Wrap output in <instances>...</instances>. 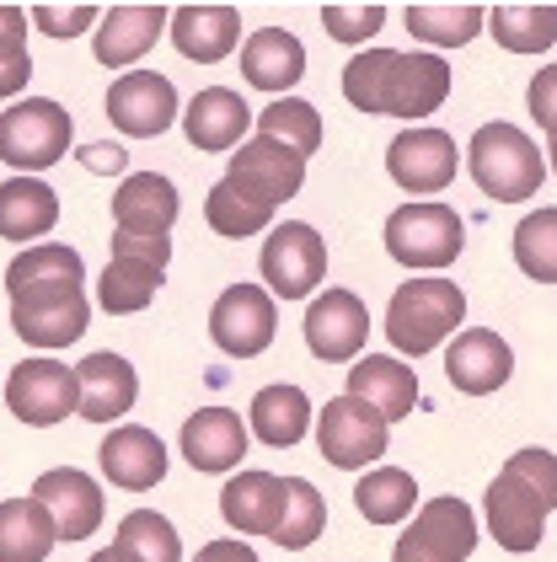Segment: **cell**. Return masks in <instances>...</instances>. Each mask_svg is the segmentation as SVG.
<instances>
[{
  "label": "cell",
  "instance_id": "obj_1",
  "mask_svg": "<svg viewBox=\"0 0 557 562\" xmlns=\"http://www.w3.org/2000/svg\"><path fill=\"white\" fill-rule=\"evenodd\" d=\"M467 322V295L450 279H408L386 305V338L397 353L424 359Z\"/></svg>",
  "mask_w": 557,
  "mask_h": 562
},
{
  "label": "cell",
  "instance_id": "obj_2",
  "mask_svg": "<svg viewBox=\"0 0 557 562\" xmlns=\"http://www.w3.org/2000/svg\"><path fill=\"white\" fill-rule=\"evenodd\" d=\"M467 167L493 204H525L547 182V156L531 145V134L514 130V124H482L471 134Z\"/></svg>",
  "mask_w": 557,
  "mask_h": 562
},
{
  "label": "cell",
  "instance_id": "obj_3",
  "mask_svg": "<svg viewBox=\"0 0 557 562\" xmlns=\"http://www.w3.org/2000/svg\"><path fill=\"white\" fill-rule=\"evenodd\" d=\"M70 150V113L48 97H27L0 113V161L16 177H33Z\"/></svg>",
  "mask_w": 557,
  "mask_h": 562
},
{
  "label": "cell",
  "instance_id": "obj_4",
  "mask_svg": "<svg viewBox=\"0 0 557 562\" xmlns=\"http://www.w3.org/2000/svg\"><path fill=\"white\" fill-rule=\"evenodd\" d=\"M386 439H391V424H386L376 407H365L359 396H333L322 402V418H316V445H322V461H333L343 472H365L370 461L386 456Z\"/></svg>",
  "mask_w": 557,
  "mask_h": 562
},
{
  "label": "cell",
  "instance_id": "obj_5",
  "mask_svg": "<svg viewBox=\"0 0 557 562\" xmlns=\"http://www.w3.org/2000/svg\"><path fill=\"white\" fill-rule=\"evenodd\" d=\"M257 262H263L268 295H279V301H305V295L322 284V273H327V241H322L305 220H285L279 231H268Z\"/></svg>",
  "mask_w": 557,
  "mask_h": 562
},
{
  "label": "cell",
  "instance_id": "obj_6",
  "mask_svg": "<svg viewBox=\"0 0 557 562\" xmlns=\"http://www.w3.org/2000/svg\"><path fill=\"white\" fill-rule=\"evenodd\" d=\"M471 547H477V519L461 498L445 493L408 519V530L391 547V562H467Z\"/></svg>",
  "mask_w": 557,
  "mask_h": 562
},
{
  "label": "cell",
  "instance_id": "obj_7",
  "mask_svg": "<svg viewBox=\"0 0 557 562\" xmlns=\"http://www.w3.org/2000/svg\"><path fill=\"white\" fill-rule=\"evenodd\" d=\"M386 252L408 268H450L461 258V220L450 204H402L386 220Z\"/></svg>",
  "mask_w": 557,
  "mask_h": 562
},
{
  "label": "cell",
  "instance_id": "obj_8",
  "mask_svg": "<svg viewBox=\"0 0 557 562\" xmlns=\"http://www.w3.org/2000/svg\"><path fill=\"white\" fill-rule=\"evenodd\" d=\"M5 407L11 418L48 429V424H65L70 413H81V381L70 364H54V359H22L11 375H5Z\"/></svg>",
  "mask_w": 557,
  "mask_h": 562
},
{
  "label": "cell",
  "instance_id": "obj_9",
  "mask_svg": "<svg viewBox=\"0 0 557 562\" xmlns=\"http://www.w3.org/2000/svg\"><path fill=\"white\" fill-rule=\"evenodd\" d=\"M91 322L81 284H38L27 295L11 301V333L33 348H65L76 344Z\"/></svg>",
  "mask_w": 557,
  "mask_h": 562
},
{
  "label": "cell",
  "instance_id": "obj_10",
  "mask_svg": "<svg viewBox=\"0 0 557 562\" xmlns=\"http://www.w3.org/2000/svg\"><path fill=\"white\" fill-rule=\"evenodd\" d=\"M386 172L397 188H408V193H439V188H450L456 172H461V150H456V139L445 130H434V124H413V130H402L391 145H386Z\"/></svg>",
  "mask_w": 557,
  "mask_h": 562
},
{
  "label": "cell",
  "instance_id": "obj_11",
  "mask_svg": "<svg viewBox=\"0 0 557 562\" xmlns=\"http://www.w3.org/2000/svg\"><path fill=\"white\" fill-rule=\"evenodd\" d=\"M210 333L231 359H257L263 348L274 344V333H279L274 295L257 290V284H231L210 311Z\"/></svg>",
  "mask_w": 557,
  "mask_h": 562
},
{
  "label": "cell",
  "instance_id": "obj_12",
  "mask_svg": "<svg viewBox=\"0 0 557 562\" xmlns=\"http://www.w3.org/2000/svg\"><path fill=\"white\" fill-rule=\"evenodd\" d=\"M365 338H370V311L354 290H322L305 305V344L316 359L348 364V359H359Z\"/></svg>",
  "mask_w": 557,
  "mask_h": 562
},
{
  "label": "cell",
  "instance_id": "obj_13",
  "mask_svg": "<svg viewBox=\"0 0 557 562\" xmlns=\"http://www.w3.org/2000/svg\"><path fill=\"white\" fill-rule=\"evenodd\" d=\"M482 515H488V530L504 552H536L542 536H547V504L520 482L514 472H499L488 482V498H482Z\"/></svg>",
  "mask_w": 557,
  "mask_h": 562
},
{
  "label": "cell",
  "instance_id": "obj_14",
  "mask_svg": "<svg viewBox=\"0 0 557 562\" xmlns=\"http://www.w3.org/2000/svg\"><path fill=\"white\" fill-rule=\"evenodd\" d=\"M108 119H113V130L134 134V139H156L177 119V91L156 70H129L108 87Z\"/></svg>",
  "mask_w": 557,
  "mask_h": 562
},
{
  "label": "cell",
  "instance_id": "obj_15",
  "mask_svg": "<svg viewBox=\"0 0 557 562\" xmlns=\"http://www.w3.org/2000/svg\"><path fill=\"white\" fill-rule=\"evenodd\" d=\"M171 27L167 5H108L97 33H91V54L102 70H129L134 59H145L156 38Z\"/></svg>",
  "mask_w": 557,
  "mask_h": 562
},
{
  "label": "cell",
  "instance_id": "obj_16",
  "mask_svg": "<svg viewBox=\"0 0 557 562\" xmlns=\"http://www.w3.org/2000/svg\"><path fill=\"white\" fill-rule=\"evenodd\" d=\"M33 498L48 509L59 541H86V536H97V525H102V487H97V476L76 472V467L43 472L38 482H33Z\"/></svg>",
  "mask_w": 557,
  "mask_h": 562
},
{
  "label": "cell",
  "instance_id": "obj_17",
  "mask_svg": "<svg viewBox=\"0 0 557 562\" xmlns=\"http://www.w3.org/2000/svg\"><path fill=\"white\" fill-rule=\"evenodd\" d=\"M231 182H242L247 193H257L263 204H290L300 193V182H305V156H296L290 145H279V139H263L253 134L242 150H236V161H231Z\"/></svg>",
  "mask_w": 557,
  "mask_h": 562
},
{
  "label": "cell",
  "instance_id": "obj_18",
  "mask_svg": "<svg viewBox=\"0 0 557 562\" xmlns=\"http://www.w3.org/2000/svg\"><path fill=\"white\" fill-rule=\"evenodd\" d=\"M253 124L257 119L247 113L242 91H231V87L193 91V102L182 108V134H188V145H199V150H210V156H220V150H242Z\"/></svg>",
  "mask_w": 557,
  "mask_h": 562
},
{
  "label": "cell",
  "instance_id": "obj_19",
  "mask_svg": "<svg viewBox=\"0 0 557 562\" xmlns=\"http://www.w3.org/2000/svg\"><path fill=\"white\" fill-rule=\"evenodd\" d=\"M97 467H102V476H108L113 487L145 493V487H156V482L167 476V445L151 429H140V424H119V429L102 439Z\"/></svg>",
  "mask_w": 557,
  "mask_h": 562
},
{
  "label": "cell",
  "instance_id": "obj_20",
  "mask_svg": "<svg viewBox=\"0 0 557 562\" xmlns=\"http://www.w3.org/2000/svg\"><path fill=\"white\" fill-rule=\"evenodd\" d=\"M445 375H450V386L467 391V396H488V391H499L514 375V348L493 327L461 333V338H450Z\"/></svg>",
  "mask_w": 557,
  "mask_h": 562
},
{
  "label": "cell",
  "instance_id": "obj_21",
  "mask_svg": "<svg viewBox=\"0 0 557 562\" xmlns=\"http://www.w3.org/2000/svg\"><path fill=\"white\" fill-rule=\"evenodd\" d=\"M76 381H81V418L91 424H113V418H124L129 407H134V396H140V375H134V364H129L124 353H86L81 364H76Z\"/></svg>",
  "mask_w": 557,
  "mask_h": 562
},
{
  "label": "cell",
  "instance_id": "obj_22",
  "mask_svg": "<svg viewBox=\"0 0 557 562\" xmlns=\"http://www.w3.org/2000/svg\"><path fill=\"white\" fill-rule=\"evenodd\" d=\"M343 386H348V396H359L365 407H376L386 424L408 418L413 402H419V375H413L402 359H391V353H365V359L343 375Z\"/></svg>",
  "mask_w": 557,
  "mask_h": 562
},
{
  "label": "cell",
  "instance_id": "obj_23",
  "mask_svg": "<svg viewBox=\"0 0 557 562\" xmlns=\"http://www.w3.org/2000/svg\"><path fill=\"white\" fill-rule=\"evenodd\" d=\"M167 33L182 59L214 65V59H225V54L236 48V38H242V11H236V5H177Z\"/></svg>",
  "mask_w": 557,
  "mask_h": 562
},
{
  "label": "cell",
  "instance_id": "obj_24",
  "mask_svg": "<svg viewBox=\"0 0 557 562\" xmlns=\"http://www.w3.org/2000/svg\"><path fill=\"white\" fill-rule=\"evenodd\" d=\"M177 225V188L161 172H134L113 193V231L129 236H167Z\"/></svg>",
  "mask_w": 557,
  "mask_h": 562
},
{
  "label": "cell",
  "instance_id": "obj_25",
  "mask_svg": "<svg viewBox=\"0 0 557 562\" xmlns=\"http://www.w3.org/2000/svg\"><path fill=\"white\" fill-rule=\"evenodd\" d=\"M182 456L199 472H231L247 456V424L231 407H204L182 424Z\"/></svg>",
  "mask_w": 557,
  "mask_h": 562
},
{
  "label": "cell",
  "instance_id": "obj_26",
  "mask_svg": "<svg viewBox=\"0 0 557 562\" xmlns=\"http://www.w3.org/2000/svg\"><path fill=\"white\" fill-rule=\"evenodd\" d=\"M220 515L242 536H274L285 519V482L274 472H236L220 493Z\"/></svg>",
  "mask_w": 557,
  "mask_h": 562
},
{
  "label": "cell",
  "instance_id": "obj_27",
  "mask_svg": "<svg viewBox=\"0 0 557 562\" xmlns=\"http://www.w3.org/2000/svg\"><path fill=\"white\" fill-rule=\"evenodd\" d=\"M445 97H450V65L439 54H402L397 76H391L386 113L391 119H428V113H439Z\"/></svg>",
  "mask_w": 557,
  "mask_h": 562
},
{
  "label": "cell",
  "instance_id": "obj_28",
  "mask_svg": "<svg viewBox=\"0 0 557 562\" xmlns=\"http://www.w3.org/2000/svg\"><path fill=\"white\" fill-rule=\"evenodd\" d=\"M242 76L257 91H274V102H279V91H290L305 76V48L285 27H263L242 44Z\"/></svg>",
  "mask_w": 557,
  "mask_h": 562
},
{
  "label": "cell",
  "instance_id": "obj_29",
  "mask_svg": "<svg viewBox=\"0 0 557 562\" xmlns=\"http://www.w3.org/2000/svg\"><path fill=\"white\" fill-rule=\"evenodd\" d=\"M59 220V193L43 177H11L0 182V236L5 241H38Z\"/></svg>",
  "mask_w": 557,
  "mask_h": 562
},
{
  "label": "cell",
  "instance_id": "obj_30",
  "mask_svg": "<svg viewBox=\"0 0 557 562\" xmlns=\"http://www.w3.org/2000/svg\"><path fill=\"white\" fill-rule=\"evenodd\" d=\"M253 434L263 445H300L311 434V396L300 386H263L253 396Z\"/></svg>",
  "mask_w": 557,
  "mask_h": 562
},
{
  "label": "cell",
  "instance_id": "obj_31",
  "mask_svg": "<svg viewBox=\"0 0 557 562\" xmlns=\"http://www.w3.org/2000/svg\"><path fill=\"white\" fill-rule=\"evenodd\" d=\"M408 16V33L419 38V44H434V48H461L471 44L477 33H482V22H488V11L482 5H450V0H419V5H408L402 11Z\"/></svg>",
  "mask_w": 557,
  "mask_h": 562
},
{
  "label": "cell",
  "instance_id": "obj_32",
  "mask_svg": "<svg viewBox=\"0 0 557 562\" xmlns=\"http://www.w3.org/2000/svg\"><path fill=\"white\" fill-rule=\"evenodd\" d=\"M54 519L38 498L0 504V562H43L54 552Z\"/></svg>",
  "mask_w": 557,
  "mask_h": 562
},
{
  "label": "cell",
  "instance_id": "obj_33",
  "mask_svg": "<svg viewBox=\"0 0 557 562\" xmlns=\"http://www.w3.org/2000/svg\"><path fill=\"white\" fill-rule=\"evenodd\" d=\"M354 509L370 519V525H402V519L419 509V482H413V472H402V467H376V472L359 476Z\"/></svg>",
  "mask_w": 557,
  "mask_h": 562
},
{
  "label": "cell",
  "instance_id": "obj_34",
  "mask_svg": "<svg viewBox=\"0 0 557 562\" xmlns=\"http://www.w3.org/2000/svg\"><path fill=\"white\" fill-rule=\"evenodd\" d=\"M488 27H493V44L510 48V54H547L557 44V5H493L488 11Z\"/></svg>",
  "mask_w": 557,
  "mask_h": 562
},
{
  "label": "cell",
  "instance_id": "obj_35",
  "mask_svg": "<svg viewBox=\"0 0 557 562\" xmlns=\"http://www.w3.org/2000/svg\"><path fill=\"white\" fill-rule=\"evenodd\" d=\"M81 279H86L81 252H76V247H59V241L27 247V252H16L11 268H5V290H11V301L27 295V290H38V284H81Z\"/></svg>",
  "mask_w": 557,
  "mask_h": 562
},
{
  "label": "cell",
  "instance_id": "obj_36",
  "mask_svg": "<svg viewBox=\"0 0 557 562\" xmlns=\"http://www.w3.org/2000/svg\"><path fill=\"white\" fill-rule=\"evenodd\" d=\"M204 220H210L214 236H231V241H242V236L268 231L274 204H263V199H257V193H247L242 182L220 177V182L210 188V199H204Z\"/></svg>",
  "mask_w": 557,
  "mask_h": 562
},
{
  "label": "cell",
  "instance_id": "obj_37",
  "mask_svg": "<svg viewBox=\"0 0 557 562\" xmlns=\"http://www.w3.org/2000/svg\"><path fill=\"white\" fill-rule=\"evenodd\" d=\"M161 268H145V262H129V258H108V268L97 273V305L108 316H134L145 305L156 301L161 290Z\"/></svg>",
  "mask_w": 557,
  "mask_h": 562
},
{
  "label": "cell",
  "instance_id": "obj_38",
  "mask_svg": "<svg viewBox=\"0 0 557 562\" xmlns=\"http://www.w3.org/2000/svg\"><path fill=\"white\" fill-rule=\"evenodd\" d=\"M113 552L124 562H182V541L171 530L167 515L156 509H134L119 519V536H113Z\"/></svg>",
  "mask_w": 557,
  "mask_h": 562
},
{
  "label": "cell",
  "instance_id": "obj_39",
  "mask_svg": "<svg viewBox=\"0 0 557 562\" xmlns=\"http://www.w3.org/2000/svg\"><path fill=\"white\" fill-rule=\"evenodd\" d=\"M397 59H402L397 48H365V54H354L348 70H343V97H348L359 113H386Z\"/></svg>",
  "mask_w": 557,
  "mask_h": 562
},
{
  "label": "cell",
  "instance_id": "obj_40",
  "mask_svg": "<svg viewBox=\"0 0 557 562\" xmlns=\"http://www.w3.org/2000/svg\"><path fill=\"white\" fill-rule=\"evenodd\" d=\"M322 530H327V504H322V493H316L305 476H285V519H279L274 541H279L285 552H300V547H311Z\"/></svg>",
  "mask_w": 557,
  "mask_h": 562
},
{
  "label": "cell",
  "instance_id": "obj_41",
  "mask_svg": "<svg viewBox=\"0 0 557 562\" xmlns=\"http://www.w3.org/2000/svg\"><path fill=\"white\" fill-rule=\"evenodd\" d=\"M514 262L525 279L557 284V210H536L514 225Z\"/></svg>",
  "mask_w": 557,
  "mask_h": 562
},
{
  "label": "cell",
  "instance_id": "obj_42",
  "mask_svg": "<svg viewBox=\"0 0 557 562\" xmlns=\"http://www.w3.org/2000/svg\"><path fill=\"white\" fill-rule=\"evenodd\" d=\"M257 134L290 145L296 156H311L322 145V113L300 97H279V102H268V113H257Z\"/></svg>",
  "mask_w": 557,
  "mask_h": 562
},
{
  "label": "cell",
  "instance_id": "obj_43",
  "mask_svg": "<svg viewBox=\"0 0 557 562\" xmlns=\"http://www.w3.org/2000/svg\"><path fill=\"white\" fill-rule=\"evenodd\" d=\"M381 22H386V5H343V0H333V5H322V27L338 38V44H365V38H376L381 33Z\"/></svg>",
  "mask_w": 557,
  "mask_h": 562
},
{
  "label": "cell",
  "instance_id": "obj_44",
  "mask_svg": "<svg viewBox=\"0 0 557 562\" xmlns=\"http://www.w3.org/2000/svg\"><path fill=\"white\" fill-rule=\"evenodd\" d=\"M27 22H33L38 33H48V38H76V33H86V27H97V22H102V11H97L91 0H81V5H54V0H38V5L27 11Z\"/></svg>",
  "mask_w": 557,
  "mask_h": 562
},
{
  "label": "cell",
  "instance_id": "obj_45",
  "mask_svg": "<svg viewBox=\"0 0 557 562\" xmlns=\"http://www.w3.org/2000/svg\"><path fill=\"white\" fill-rule=\"evenodd\" d=\"M504 472H514L547 509H557V456L553 450H514L504 461Z\"/></svg>",
  "mask_w": 557,
  "mask_h": 562
},
{
  "label": "cell",
  "instance_id": "obj_46",
  "mask_svg": "<svg viewBox=\"0 0 557 562\" xmlns=\"http://www.w3.org/2000/svg\"><path fill=\"white\" fill-rule=\"evenodd\" d=\"M525 108H531L536 130H547V139H557V65H547L542 76H531Z\"/></svg>",
  "mask_w": 557,
  "mask_h": 562
},
{
  "label": "cell",
  "instance_id": "obj_47",
  "mask_svg": "<svg viewBox=\"0 0 557 562\" xmlns=\"http://www.w3.org/2000/svg\"><path fill=\"white\" fill-rule=\"evenodd\" d=\"M113 258L145 262V268H161V273H167L171 241L167 236H129V231H113Z\"/></svg>",
  "mask_w": 557,
  "mask_h": 562
},
{
  "label": "cell",
  "instance_id": "obj_48",
  "mask_svg": "<svg viewBox=\"0 0 557 562\" xmlns=\"http://www.w3.org/2000/svg\"><path fill=\"white\" fill-rule=\"evenodd\" d=\"M27 59V11L22 5H0V65Z\"/></svg>",
  "mask_w": 557,
  "mask_h": 562
},
{
  "label": "cell",
  "instance_id": "obj_49",
  "mask_svg": "<svg viewBox=\"0 0 557 562\" xmlns=\"http://www.w3.org/2000/svg\"><path fill=\"white\" fill-rule=\"evenodd\" d=\"M81 161L86 167H91V172H124V150H119V145H86L81 150Z\"/></svg>",
  "mask_w": 557,
  "mask_h": 562
},
{
  "label": "cell",
  "instance_id": "obj_50",
  "mask_svg": "<svg viewBox=\"0 0 557 562\" xmlns=\"http://www.w3.org/2000/svg\"><path fill=\"white\" fill-rule=\"evenodd\" d=\"M193 562H257V552L253 547H242V541H210Z\"/></svg>",
  "mask_w": 557,
  "mask_h": 562
},
{
  "label": "cell",
  "instance_id": "obj_51",
  "mask_svg": "<svg viewBox=\"0 0 557 562\" xmlns=\"http://www.w3.org/2000/svg\"><path fill=\"white\" fill-rule=\"evenodd\" d=\"M27 81H33V54L16 59V65H0V97H16Z\"/></svg>",
  "mask_w": 557,
  "mask_h": 562
},
{
  "label": "cell",
  "instance_id": "obj_52",
  "mask_svg": "<svg viewBox=\"0 0 557 562\" xmlns=\"http://www.w3.org/2000/svg\"><path fill=\"white\" fill-rule=\"evenodd\" d=\"M91 562H124V558H119L113 547H102V552H91Z\"/></svg>",
  "mask_w": 557,
  "mask_h": 562
},
{
  "label": "cell",
  "instance_id": "obj_53",
  "mask_svg": "<svg viewBox=\"0 0 557 562\" xmlns=\"http://www.w3.org/2000/svg\"><path fill=\"white\" fill-rule=\"evenodd\" d=\"M547 167H553V172H557V139H553V145H547Z\"/></svg>",
  "mask_w": 557,
  "mask_h": 562
}]
</instances>
